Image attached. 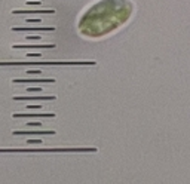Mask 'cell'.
<instances>
[{"mask_svg":"<svg viewBox=\"0 0 190 184\" xmlns=\"http://www.w3.org/2000/svg\"><path fill=\"white\" fill-rule=\"evenodd\" d=\"M131 0H98L80 15L77 31L86 39H101L117 31L134 15Z\"/></svg>","mask_w":190,"mask_h":184,"instance_id":"cell-1","label":"cell"}]
</instances>
